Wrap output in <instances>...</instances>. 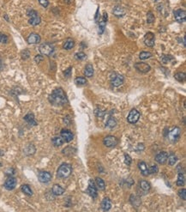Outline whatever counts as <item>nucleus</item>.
I'll return each instance as SVG.
<instances>
[{"instance_id": "obj_1", "label": "nucleus", "mask_w": 186, "mask_h": 212, "mask_svg": "<svg viewBox=\"0 0 186 212\" xmlns=\"http://www.w3.org/2000/svg\"><path fill=\"white\" fill-rule=\"evenodd\" d=\"M48 100L52 105L56 106H64L68 103L66 95L61 88H55L52 91V93L49 95Z\"/></svg>"}, {"instance_id": "obj_2", "label": "nucleus", "mask_w": 186, "mask_h": 212, "mask_svg": "<svg viewBox=\"0 0 186 212\" xmlns=\"http://www.w3.org/2000/svg\"><path fill=\"white\" fill-rule=\"evenodd\" d=\"M71 173H72V167L68 163H63L58 169L57 176L60 179H66L71 174Z\"/></svg>"}, {"instance_id": "obj_3", "label": "nucleus", "mask_w": 186, "mask_h": 212, "mask_svg": "<svg viewBox=\"0 0 186 212\" xmlns=\"http://www.w3.org/2000/svg\"><path fill=\"white\" fill-rule=\"evenodd\" d=\"M28 16L29 17L28 22L32 26H37L41 21V19L40 16L38 15V12L35 11L34 10H29L28 11Z\"/></svg>"}, {"instance_id": "obj_4", "label": "nucleus", "mask_w": 186, "mask_h": 212, "mask_svg": "<svg viewBox=\"0 0 186 212\" xmlns=\"http://www.w3.org/2000/svg\"><path fill=\"white\" fill-rule=\"evenodd\" d=\"M110 80H111V84L113 87H119L124 84V78L122 75L113 72L110 75Z\"/></svg>"}, {"instance_id": "obj_5", "label": "nucleus", "mask_w": 186, "mask_h": 212, "mask_svg": "<svg viewBox=\"0 0 186 212\" xmlns=\"http://www.w3.org/2000/svg\"><path fill=\"white\" fill-rule=\"evenodd\" d=\"M39 51L41 53L42 55H45V56H50L53 51H54V47L49 44V43H43L39 47Z\"/></svg>"}, {"instance_id": "obj_6", "label": "nucleus", "mask_w": 186, "mask_h": 212, "mask_svg": "<svg viewBox=\"0 0 186 212\" xmlns=\"http://www.w3.org/2000/svg\"><path fill=\"white\" fill-rule=\"evenodd\" d=\"M140 116H141V114L136 109H132L127 117V120L130 124H135L139 120Z\"/></svg>"}, {"instance_id": "obj_7", "label": "nucleus", "mask_w": 186, "mask_h": 212, "mask_svg": "<svg viewBox=\"0 0 186 212\" xmlns=\"http://www.w3.org/2000/svg\"><path fill=\"white\" fill-rule=\"evenodd\" d=\"M87 192L93 197L95 198L98 196V192H97V186H95V183L93 180H90L88 181V186L87 189Z\"/></svg>"}, {"instance_id": "obj_8", "label": "nucleus", "mask_w": 186, "mask_h": 212, "mask_svg": "<svg viewBox=\"0 0 186 212\" xmlns=\"http://www.w3.org/2000/svg\"><path fill=\"white\" fill-rule=\"evenodd\" d=\"M154 41H155V36L154 33L147 32L144 35V43L146 46L149 47H153L154 46Z\"/></svg>"}, {"instance_id": "obj_9", "label": "nucleus", "mask_w": 186, "mask_h": 212, "mask_svg": "<svg viewBox=\"0 0 186 212\" xmlns=\"http://www.w3.org/2000/svg\"><path fill=\"white\" fill-rule=\"evenodd\" d=\"M180 133H181V131H180V128L178 127H174L172 128L171 131H170V132H169V139L172 141V142H176L178 138H179V137H180Z\"/></svg>"}, {"instance_id": "obj_10", "label": "nucleus", "mask_w": 186, "mask_h": 212, "mask_svg": "<svg viewBox=\"0 0 186 212\" xmlns=\"http://www.w3.org/2000/svg\"><path fill=\"white\" fill-rule=\"evenodd\" d=\"M135 68L141 73H147L150 70H151V67L150 65L143 62H138V63H136L134 64Z\"/></svg>"}, {"instance_id": "obj_11", "label": "nucleus", "mask_w": 186, "mask_h": 212, "mask_svg": "<svg viewBox=\"0 0 186 212\" xmlns=\"http://www.w3.org/2000/svg\"><path fill=\"white\" fill-rule=\"evenodd\" d=\"M38 179L41 183H48L52 180V174L49 172L41 171L38 174Z\"/></svg>"}, {"instance_id": "obj_12", "label": "nucleus", "mask_w": 186, "mask_h": 212, "mask_svg": "<svg viewBox=\"0 0 186 212\" xmlns=\"http://www.w3.org/2000/svg\"><path fill=\"white\" fill-rule=\"evenodd\" d=\"M174 17L175 20L178 22H184L186 20V12L184 10H177L174 11Z\"/></svg>"}, {"instance_id": "obj_13", "label": "nucleus", "mask_w": 186, "mask_h": 212, "mask_svg": "<svg viewBox=\"0 0 186 212\" xmlns=\"http://www.w3.org/2000/svg\"><path fill=\"white\" fill-rule=\"evenodd\" d=\"M104 144L106 147H113L118 144V139L114 136H107L104 138Z\"/></svg>"}, {"instance_id": "obj_14", "label": "nucleus", "mask_w": 186, "mask_h": 212, "mask_svg": "<svg viewBox=\"0 0 186 212\" xmlns=\"http://www.w3.org/2000/svg\"><path fill=\"white\" fill-rule=\"evenodd\" d=\"M17 183V179L16 178H14V177H9L5 180V182H4V187L7 190H9V191L13 190L16 187Z\"/></svg>"}, {"instance_id": "obj_15", "label": "nucleus", "mask_w": 186, "mask_h": 212, "mask_svg": "<svg viewBox=\"0 0 186 212\" xmlns=\"http://www.w3.org/2000/svg\"><path fill=\"white\" fill-rule=\"evenodd\" d=\"M60 135H61V137H63V139L64 140V142H66V143H70L74 138L73 133L70 131H69V130H65V129L62 130Z\"/></svg>"}, {"instance_id": "obj_16", "label": "nucleus", "mask_w": 186, "mask_h": 212, "mask_svg": "<svg viewBox=\"0 0 186 212\" xmlns=\"http://www.w3.org/2000/svg\"><path fill=\"white\" fill-rule=\"evenodd\" d=\"M27 41H28V44H38V43L41 42V36H40L38 34H36V33H32V34H30V35H28Z\"/></svg>"}, {"instance_id": "obj_17", "label": "nucleus", "mask_w": 186, "mask_h": 212, "mask_svg": "<svg viewBox=\"0 0 186 212\" xmlns=\"http://www.w3.org/2000/svg\"><path fill=\"white\" fill-rule=\"evenodd\" d=\"M168 158V154L166 152H161L155 156V161L159 164H165Z\"/></svg>"}, {"instance_id": "obj_18", "label": "nucleus", "mask_w": 186, "mask_h": 212, "mask_svg": "<svg viewBox=\"0 0 186 212\" xmlns=\"http://www.w3.org/2000/svg\"><path fill=\"white\" fill-rule=\"evenodd\" d=\"M107 17H108L107 13L105 12L103 14V17H102L101 21H100V23H99V34L100 35H101L105 31V28L106 21H107Z\"/></svg>"}, {"instance_id": "obj_19", "label": "nucleus", "mask_w": 186, "mask_h": 212, "mask_svg": "<svg viewBox=\"0 0 186 212\" xmlns=\"http://www.w3.org/2000/svg\"><path fill=\"white\" fill-rule=\"evenodd\" d=\"M24 120L31 126H37V122L34 119V115L32 113H28V114H26L24 117Z\"/></svg>"}, {"instance_id": "obj_20", "label": "nucleus", "mask_w": 186, "mask_h": 212, "mask_svg": "<svg viewBox=\"0 0 186 212\" xmlns=\"http://www.w3.org/2000/svg\"><path fill=\"white\" fill-rule=\"evenodd\" d=\"M101 209L103 211H109L111 209V207H112V202H111L110 198L109 197L103 198V200L101 201Z\"/></svg>"}, {"instance_id": "obj_21", "label": "nucleus", "mask_w": 186, "mask_h": 212, "mask_svg": "<svg viewBox=\"0 0 186 212\" xmlns=\"http://www.w3.org/2000/svg\"><path fill=\"white\" fill-rule=\"evenodd\" d=\"M52 194H54L55 196H61L64 193V189L61 187L58 184H55L52 188Z\"/></svg>"}, {"instance_id": "obj_22", "label": "nucleus", "mask_w": 186, "mask_h": 212, "mask_svg": "<svg viewBox=\"0 0 186 212\" xmlns=\"http://www.w3.org/2000/svg\"><path fill=\"white\" fill-rule=\"evenodd\" d=\"M94 67L91 64H87L85 66V70H84V75L87 77H92L94 76Z\"/></svg>"}, {"instance_id": "obj_23", "label": "nucleus", "mask_w": 186, "mask_h": 212, "mask_svg": "<svg viewBox=\"0 0 186 212\" xmlns=\"http://www.w3.org/2000/svg\"><path fill=\"white\" fill-rule=\"evenodd\" d=\"M74 46H75V41H74V40L71 39V38H68V39L65 40V41L63 43V48L64 50H70V49H72V48L74 47Z\"/></svg>"}, {"instance_id": "obj_24", "label": "nucleus", "mask_w": 186, "mask_h": 212, "mask_svg": "<svg viewBox=\"0 0 186 212\" xmlns=\"http://www.w3.org/2000/svg\"><path fill=\"white\" fill-rule=\"evenodd\" d=\"M114 16L118 17H124L125 15V10L124 8L120 7V6H116L114 7L113 10H112Z\"/></svg>"}, {"instance_id": "obj_25", "label": "nucleus", "mask_w": 186, "mask_h": 212, "mask_svg": "<svg viewBox=\"0 0 186 212\" xmlns=\"http://www.w3.org/2000/svg\"><path fill=\"white\" fill-rule=\"evenodd\" d=\"M138 168H139V169L141 170V173H142L143 175H144V176H147L148 175L147 167V165H146V163H145L144 162H139L138 163Z\"/></svg>"}, {"instance_id": "obj_26", "label": "nucleus", "mask_w": 186, "mask_h": 212, "mask_svg": "<svg viewBox=\"0 0 186 212\" xmlns=\"http://www.w3.org/2000/svg\"><path fill=\"white\" fill-rule=\"evenodd\" d=\"M35 150H36V148L33 144H28L26 148H24V153L27 155H34L35 153Z\"/></svg>"}, {"instance_id": "obj_27", "label": "nucleus", "mask_w": 186, "mask_h": 212, "mask_svg": "<svg viewBox=\"0 0 186 212\" xmlns=\"http://www.w3.org/2000/svg\"><path fill=\"white\" fill-rule=\"evenodd\" d=\"M139 185H140V188L143 191H145V192H147V191L150 190V188H151L150 184L147 181H146V180H142Z\"/></svg>"}, {"instance_id": "obj_28", "label": "nucleus", "mask_w": 186, "mask_h": 212, "mask_svg": "<svg viewBox=\"0 0 186 212\" xmlns=\"http://www.w3.org/2000/svg\"><path fill=\"white\" fill-rule=\"evenodd\" d=\"M95 184H96L98 189H100V190H105V182H104V180L102 179L97 177V178L95 179Z\"/></svg>"}, {"instance_id": "obj_29", "label": "nucleus", "mask_w": 186, "mask_h": 212, "mask_svg": "<svg viewBox=\"0 0 186 212\" xmlns=\"http://www.w3.org/2000/svg\"><path fill=\"white\" fill-rule=\"evenodd\" d=\"M185 175L183 173H178V180H177V186H183L185 185Z\"/></svg>"}, {"instance_id": "obj_30", "label": "nucleus", "mask_w": 186, "mask_h": 212, "mask_svg": "<svg viewBox=\"0 0 186 212\" xmlns=\"http://www.w3.org/2000/svg\"><path fill=\"white\" fill-rule=\"evenodd\" d=\"M52 143L55 146L59 147V146H61L64 143V140L63 139L62 137H54L52 138Z\"/></svg>"}, {"instance_id": "obj_31", "label": "nucleus", "mask_w": 186, "mask_h": 212, "mask_svg": "<svg viewBox=\"0 0 186 212\" xmlns=\"http://www.w3.org/2000/svg\"><path fill=\"white\" fill-rule=\"evenodd\" d=\"M21 189L22 192L24 194H26L27 196H32L33 195V191L31 190V188L29 187L28 185H22Z\"/></svg>"}, {"instance_id": "obj_32", "label": "nucleus", "mask_w": 186, "mask_h": 212, "mask_svg": "<svg viewBox=\"0 0 186 212\" xmlns=\"http://www.w3.org/2000/svg\"><path fill=\"white\" fill-rule=\"evenodd\" d=\"M174 77H175V79L178 80V82H185L186 78L185 73V72H178V73L175 74Z\"/></svg>"}, {"instance_id": "obj_33", "label": "nucleus", "mask_w": 186, "mask_h": 212, "mask_svg": "<svg viewBox=\"0 0 186 212\" xmlns=\"http://www.w3.org/2000/svg\"><path fill=\"white\" fill-rule=\"evenodd\" d=\"M130 202L136 207H138L140 205V204H141V200L139 199V197H136L134 195H131V197H130Z\"/></svg>"}, {"instance_id": "obj_34", "label": "nucleus", "mask_w": 186, "mask_h": 212, "mask_svg": "<svg viewBox=\"0 0 186 212\" xmlns=\"http://www.w3.org/2000/svg\"><path fill=\"white\" fill-rule=\"evenodd\" d=\"M75 83L76 85H79V86H83V85L87 84V81L85 77H76L75 79Z\"/></svg>"}, {"instance_id": "obj_35", "label": "nucleus", "mask_w": 186, "mask_h": 212, "mask_svg": "<svg viewBox=\"0 0 186 212\" xmlns=\"http://www.w3.org/2000/svg\"><path fill=\"white\" fill-rule=\"evenodd\" d=\"M116 125H117L116 120H115L113 118H109V119H108V120L106 121L105 126L108 128H113L116 126Z\"/></svg>"}, {"instance_id": "obj_36", "label": "nucleus", "mask_w": 186, "mask_h": 212, "mask_svg": "<svg viewBox=\"0 0 186 212\" xmlns=\"http://www.w3.org/2000/svg\"><path fill=\"white\" fill-rule=\"evenodd\" d=\"M152 57V53L149 52H142L139 55V58L141 60H145V59H147L149 58Z\"/></svg>"}, {"instance_id": "obj_37", "label": "nucleus", "mask_w": 186, "mask_h": 212, "mask_svg": "<svg viewBox=\"0 0 186 212\" xmlns=\"http://www.w3.org/2000/svg\"><path fill=\"white\" fill-rule=\"evenodd\" d=\"M168 162H169V164L170 165H175V163L177 162V160H178V158H177V156L175 155H173V154H172V155H168Z\"/></svg>"}, {"instance_id": "obj_38", "label": "nucleus", "mask_w": 186, "mask_h": 212, "mask_svg": "<svg viewBox=\"0 0 186 212\" xmlns=\"http://www.w3.org/2000/svg\"><path fill=\"white\" fill-rule=\"evenodd\" d=\"M154 16L151 11H148L147 14V23H153L154 21Z\"/></svg>"}, {"instance_id": "obj_39", "label": "nucleus", "mask_w": 186, "mask_h": 212, "mask_svg": "<svg viewBox=\"0 0 186 212\" xmlns=\"http://www.w3.org/2000/svg\"><path fill=\"white\" fill-rule=\"evenodd\" d=\"M21 59H28V58H29V56H30V52H29V51L28 50H27V49H25V50H23L22 52H21Z\"/></svg>"}, {"instance_id": "obj_40", "label": "nucleus", "mask_w": 186, "mask_h": 212, "mask_svg": "<svg viewBox=\"0 0 186 212\" xmlns=\"http://www.w3.org/2000/svg\"><path fill=\"white\" fill-rule=\"evenodd\" d=\"M75 57H76V59H78V60H83V59H85L87 58L86 54H85L83 52H77V53L76 54Z\"/></svg>"}, {"instance_id": "obj_41", "label": "nucleus", "mask_w": 186, "mask_h": 212, "mask_svg": "<svg viewBox=\"0 0 186 212\" xmlns=\"http://www.w3.org/2000/svg\"><path fill=\"white\" fill-rule=\"evenodd\" d=\"M173 58L171 55H162L161 57V61L163 64H167L171 59H172Z\"/></svg>"}, {"instance_id": "obj_42", "label": "nucleus", "mask_w": 186, "mask_h": 212, "mask_svg": "<svg viewBox=\"0 0 186 212\" xmlns=\"http://www.w3.org/2000/svg\"><path fill=\"white\" fill-rule=\"evenodd\" d=\"M147 171H148V174H150V173H158V167L157 166H155V165H154V166H151V167H149V168H147Z\"/></svg>"}, {"instance_id": "obj_43", "label": "nucleus", "mask_w": 186, "mask_h": 212, "mask_svg": "<svg viewBox=\"0 0 186 212\" xmlns=\"http://www.w3.org/2000/svg\"><path fill=\"white\" fill-rule=\"evenodd\" d=\"M7 42H8V36L4 34L0 33V43L6 44Z\"/></svg>"}, {"instance_id": "obj_44", "label": "nucleus", "mask_w": 186, "mask_h": 212, "mask_svg": "<svg viewBox=\"0 0 186 212\" xmlns=\"http://www.w3.org/2000/svg\"><path fill=\"white\" fill-rule=\"evenodd\" d=\"M178 195H179V197L183 199V200H185L186 199V190L185 188H183V189H181V190H179L178 191Z\"/></svg>"}, {"instance_id": "obj_45", "label": "nucleus", "mask_w": 186, "mask_h": 212, "mask_svg": "<svg viewBox=\"0 0 186 212\" xmlns=\"http://www.w3.org/2000/svg\"><path fill=\"white\" fill-rule=\"evenodd\" d=\"M131 158H130V156L129 155H127V154H125L124 155V163L126 164V165H128V166H130V164H131Z\"/></svg>"}, {"instance_id": "obj_46", "label": "nucleus", "mask_w": 186, "mask_h": 212, "mask_svg": "<svg viewBox=\"0 0 186 212\" xmlns=\"http://www.w3.org/2000/svg\"><path fill=\"white\" fill-rule=\"evenodd\" d=\"M71 70H72V68H71V67H69L68 69H66V70L63 71V75H64V77H70V75H71Z\"/></svg>"}, {"instance_id": "obj_47", "label": "nucleus", "mask_w": 186, "mask_h": 212, "mask_svg": "<svg viewBox=\"0 0 186 212\" xmlns=\"http://www.w3.org/2000/svg\"><path fill=\"white\" fill-rule=\"evenodd\" d=\"M39 1V3H40V4L43 6L44 8H46L48 5H49V2H48V0H38Z\"/></svg>"}, {"instance_id": "obj_48", "label": "nucleus", "mask_w": 186, "mask_h": 212, "mask_svg": "<svg viewBox=\"0 0 186 212\" xmlns=\"http://www.w3.org/2000/svg\"><path fill=\"white\" fill-rule=\"evenodd\" d=\"M43 59H44V58H43L42 55H37V56H35V58H34V61H35L37 64L41 63Z\"/></svg>"}, {"instance_id": "obj_49", "label": "nucleus", "mask_w": 186, "mask_h": 212, "mask_svg": "<svg viewBox=\"0 0 186 212\" xmlns=\"http://www.w3.org/2000/svg\"><path fill=\"white\" fill-rule=\"evenodd\" d=\"M5 173L8 174V175H13V174L15 173V170L13 169V168H10V169H8L6 171Z\"/></svg>"}, {"instance_id": "obj_50", "label": "nucleus", "mask_w": 186, "mask_h": 212, "mask_svg": "<svg viewBox=\"0 0 186 212\" xmlns=\"http://www.w3.org/2000/svg\"><path fill=\"white\" fill-rule=\"evenodd\" d=\"M64 3H72V0H64Z\"/></svg>"}, {"instance_id": "obj_51", "label": "nucleus", "mask_w": 186, "mask_h": 212, "mask_svg": "<svg viewBox=\"0 0 186 212\" xmlns=\"http://www.w3.org/2000/svg\"><path fill=\"white\" fill-rule=\"evenodd\" d=\"M3 155H4V154H3V151L0 149V156H3Z\"/></svg>"}, {"instance_id": "obj_52", "label": "nucleus", "mask_w": 186, "mask_h": 212, "mask_svg": "<svg viewBox=\"0 0 186 212\" xmlns=\"http://www.w3.org/2000/svg\"><path fill=\"white\" fill-rule=\"evenodd\" d=\"M4 18H5V19H6L7 21H9V18H8V17H7L6 15H4Z\"/></svg>"}, {"instance_id": "obj_53", "label": "nucleus", "mask_w": 186, "mask_h": 212, "mask_svg": "<svg viewBox=\"0 0 186 212\" xmlns=\"http://www.w3.org/2000/svg\"><path fill=\"white\" fill-rule=\"evenodd\" d=\"M0 166H1V163H0Z\"/></svg>"}, {"instance_id": "obj_54", "label": "nucleus", "mask_w": 186, "mask_h": 212, "mask_svg": "<svg viewBox=\"0 0 186 212\" xmlns=\"http://www.w3.org/2000/svg\"><path fill=\"white\" fill-rule=\"evenodd\" d=\"M0 63H1V61H0Z\"/></svg>"}]
</instances>
